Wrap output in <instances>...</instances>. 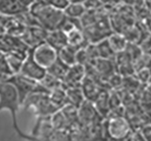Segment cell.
<instances>
[{"mask_svg": "<svg viewBox=\"0 0 151 141\" xmlns=\"http://www.w3.org/2000/svg\"><path fill=\"white\" fill-rule=\"evenodd\" d=\"M67 39H68V45L75 47L78 50L81 49V48H84L89 43L88 40L86 39V35L83 34V29L78 28H75L72 31L67 32Z\"/></svg>", "mask_w": 151, "mask_h": 141, "instance_id": "obj_14", "label": "cell"}, {"mask_svg": "<svg viewBox=\"0 0 151 141\" xmlns=\"http://www.w3.org/2000/svg\"><path fill=\"white\" fill-rule=\"evenodd\" d=\"M108 41H109L112 49L115 51V53L118 54L120 52H123L128 46V40L126 39V37L123 34H117V32H113L112 34L108 37Z\"/></svg>", "mask_w": 151, "mask_h": 141, "instance_id": "obj_20", "label": "cell"}, {"mask_svg": "<svg viewBox=\"0 0 151 141\" xmlns=\"http://www.w3.org/2000/svg\"><path fill=\"white\" fill-rule=\"evenodd\" d=\"M47 34L48 31L39 26H27L25 34L22 35L21 39L28 45L29 48H34L38 44L44 42Z\"/></svg>", "mask_w": 151, "mask_h": 141, "instance_id": "obj_8", "label": "cell"}, {"mask_svg": "<svg viewBox=\"0 0 151 141\" xmlns=\"http://www.w3.org/2000/svg\"><path fill=\"white\" fill-rule=\"evenodd\" d=\"M69 68L70 67L68 65H66L64 62H62L59 58H57L54 64L47 69V73L63 82V79L68 73Z\"/></svg>", "mask_w": 151, "mask_h": 141, "instance_id": "obj_17", "label": "cell"}, {"mask_svg": "<svg viewBox=\"0 0 151 141\" xmlns=\"http://www.w3.org/2000/svg\"><path fill=\"white\" fill-rule=\"evenodd\" d=\"M66 92H67L68 104L73 105V106L77 107L78 109L81 106V104H83L84 102V100H86L81 86L80 87L66 88Z\"/></svg>", "mask_w": 151, "mask_h": 141, "instance_id": "obj_16", "label": "cell"}, {"mask_svg": "<svg viewBox=\"0 0 151 141\" xmlns=\"http://www.w3.org/2000/svg\"><path fill=\"white\" fill-rule=\"evenodd\" d=\"M18 1H19L21 4L24 6V7L27 8L29 10V7L32 5V3H34L35 0H18Z\"/></svg>", "mask_w": 151, "mask_h": 141, "instance_id": "obj_24", "label": "cell"}, {"mask_svg": "<svg viewBox=\"0 0 151 141\" xmlns=\"http://www.w3.org/2000/svg\"><path fill=\"white\" fill-rule=\"evenodd\" d=\"M21 106L19 95L14 87L13 84H11L8 82H0V111L2 110H8L12 116V120H13V127L15 130L17 131L18 134L23 137V138H27L29 140L32 139L31 136L26 135L22 130L19 128L17 121V113L19 111V108Z\"/></svg>", "mask_w": 151, "mask_h": 141, "instance_id": "obj_2", "label": "cell"}, {"mask_svg": "<svg viewBox=\"0 0 151 141\" xmlns=\"http://www.w3.org/2000/svg\"><path fill=\"white\" fill-rule=\"evenodd\" d=\"M45 42L53 47L57 52L68 45L67 34L61 29H55L52 31H48Z\"/></svg>", "mask_w": 151, "mask_h": 141, "instance_id": "obj_13", "label": "cell"}, {"mask_svg": "<svg viewBox=\"0 0 151 141\" xmlns=\"http://www.w3.org/2000/svg\"><path fill=\"white\" fill-rule=\"evenodd\" d=\"M28 51H12L10 53L5 54L6 61L13 74H20L22 66L28 55Z\"/></svg>", "mask_w": 151, "mask_h": 141, "instance_id": "obj_12", "label": "cell"}, {"mask_svg": "<svg viewBox=\"0 0 151 141\" xmlns=\"http://www.w3.org/2000/svg\"><path fill=\"white\" fill-rule=\"evenodd\" d=\"M49 98L51 102L59 109H62L65 105L68 104L67 92H66V88L63 86V84L51 90L49 92Z\"/></svg>", "mask_w": 151, "mask_h": 141, "instance_id": "obj_15", "label": "cell"}, {"mask_svg": "<svg viewBox=\"0 0 151 141\" xmlns=\"http://www.w3.org/2000/svg\"><path fill=\"white\" fill-rule=\"evenodd\" d=\"M29 48L21 37L11 34H0V52L7 54L12 51H28Z\"/></svg>", "mask_w": 151, "mask_h": 141, "instance_id": "obj_9", "label": "cell"}, {"mask_svg": "<svg viewBox=\"0 0 151 141\" xmlns=\"http://www.w3.org/2000/svg\"><path fill=\"white\" fill-rule=\"evenodd\" d=\"M29 11L18 0H0V13L4 16H19L22 13Z\"/></svg>", "mask_w": 151, "mask_h": 141, "instance_id": "obj_11", "label": "cell"}, {"mask_svg": "<svg viewBox=\"0 0 151 141\" xmlns=\"http://www.w3.org/2000/svg\"><path fill=\"white\" fill-rule=\"evenodd\" d=\"M86 76V67L81 64H75L69 68L68 73L62 82V84L65 88L80 87Z\"/></svg>", "mask_w": 151, "mask_h": 141, "instance_id": "obj_7", "label": "cell"}, {"mask_svg": "<svg viewBox=\"0 0 151 141\" xmlns=\"http://www.w3.org/2000/svg\"><path fill=\"white\" fill-rule=\"evenodd\" d=\"M6 82H10L11 84L14 85L19 95V100L21 103V106L23 105L24 101L26 100L29 95H31L35 92L39 93H46L49 94V91L44 87L39 82L29 79L22 74H15L9 77V79Z\"/></svg>", "mask_w": 151, "mask_h": 141, "instance_id": "obj_3", "label": "cell"}, {"mask_svg": "<svg viewBox=\"0 0 151 141\" xmlns=\"http://www.w3.org/2000/svg\"><path fill=\"white\" fill-rule=\"evenodd\" d=\"M20 74L29 77V79L35 80V82H40L47 74L46 69L42 68L34 59L31 48L28 51V55H27V58L22 66Z\"/></svg>", "mask_w": 151, "mask_h": 141, "instance_id": "obj_6", "label": "cell"}, {"mask_svg": "<svg viewBox=\"0 0 151 141\" xmlns=\"http://www.w3.org/2000/svg\"><path fill=\"white\" fill-rule=\"evenodd\" d=\"M96 48H97V52H98V57L101 59H106V60H115L116 58V53L112 49L108 38L99 41V42L95 43Z\"/></svg>", "mask_w": 151, "mask_h": 141, "instance_id": "obj_19", "label": "cell"}, {"mask_svg": "<svg viewBox=\"0 0 151 141\" xmlns=\"http://www.w3.org/2000/svg\"><path fill=\"white\" fill-rule=\"evenodd\" d=\"M31 49L34 59L37 61V64L46 70L51 67L58 58V52L45 41Z\"/></svg>", "mask_w": 151, "mask_h": 141, "instance_id": "obj_5", "label": "cell"}, {"mask_svg": "<svg viewBox=\"0 0 151 141\" xmlns=\"http://www.w3.org/2000/svg\"><path fill=\"white\" fill-rule=\"evenodd\" d=\"M22 106L24 107V109L34 107L35 113L39 118H48L60 110L51 102L49 94L39 93V92L29 95L24 101Z\"/></svg>", "mask_w": 151, "mask_h": 141, "instance_id": "obj_4", "label": "cell"}, {"mask_svg": "<svg viewBox=\"0 0 151 141\" xmlns=\"http://www.w3.org/2000/svg\"><path fill=\"white\" fill-rule=\"evenodd\" d=\"M108 132L114 139H122L129 132V125L123 117L112 118L108 122Z\"/></svg>", "mask_w": 151, "mask_h": 141, "instance_id": "obj_10", "label": "cell"}, {"mask_svg": "<svg viewBox=\"0 0 151 141\" xmlns=\"http://www.w3.org/2000/svg\"><path fill=\"white\" fill-rule=\"evenodd\" d=\"M41 1L61 11H64L71 3V0H41Z\"/></svg>", "mask_w": 151, "mask_h": 141, "instance_id": "obj_23", "label": "cell"}, {"mask_svg": "<svg viewBox=\"0 0 151 141\" xmlns=\"http://www.w3.org/2000/svg\"><path fill=\"white\" fill-rule=\"evenodd\" d=\"M86 8L84 7L83 2H71L67 8L64 10L65 15L72 19H81L86 14Z\"/></svg>", "mask_w": 151, "mask_h": 141, "instance_id": "obj_18", "label": "cell"}, {"mask_svg": "<svg viewBox=\"0 0 151 141\" xmlns=\"http://www.w3.org/2000/svg\"><path fill=\"white\" fill-rule=\"evenodd\" d=\"M39 82H40L41 84L43 85L49 92L51 90H53L54 88H57V87H59V86L62 85L61 80L58 79L55 77L51 76V74H48V73L46 74V76H45Z\"/></svg>", "mask_w": 151, "mask_h": 141, "instance_id": "obj_22", "label": "cell"}, {"mask_svg": "<svg viewBox=\"0 0 151 141\" xmlns=\"http://www.w3.org/2000/svg\"><path fill=\"white\" fill-rule=\"evenodd\" d=\"M77 52L78 49H76L75 47L67 45L58 52V58L69 67H71V66L77 64V60H76Z\"/></svg>", "mask_w": 151, "mask_h": 141, "instance_id": "obj_21", "label": "cell"}, {"mask_svg": "<svg viewBox=\"0 0 151 141\" xmlns=\"http://www.w3.org/2000/svg\"><path fill=\"white\" fill-rule=\"evenodd\" d=\"M29 11L35 17L38 25L47 31L59 29L66 18L64 11L45 4L41 0H35Z\"/></svg>", "mask_w": 151, "mask_h": 141, "instance_id": "obj_1", "label": "cell"}]
</instances>
